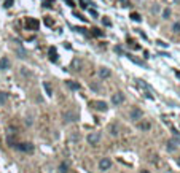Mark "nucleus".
Wrapping results in <instances>:
<instances>
[{"label": "nucleus", "instance_id": "f257e3e1", "mask_svg": "<svg viewBox=\"0 0 180 173\" xmlns=\"http://www.w3.org/2000/svg\"><path fill=\"white\" fill-rule=\"evenodd\" d=\"M18 151H22V153H34V145L32 143H18V145H13Z\"/></svg>", "mask_w": 180, "mask_h": 173}, {"label": "nucleus", "instance_id": "f03ea898", "mask_svg": "<svg viewBox=\"0 0 180 173\" xmlns=\"http://www.w3.org/2000/svg\"><path fill=\"white\" fill-rule=\"evenodd\" d=\"M89 106H93V108H96L97 111H107V103L102 102V100H91L89 102Z\"/></svg>", "mask_w": 180, "mask_h": 173}, {"label": "nucleus", "instance_id": "7ed1b4c3", "mask_svg": "<svg viewBox=\"0 0 180 173\" xmlns=\"http://www.w3.org/2000/svg\"><path fill=\"white\" fill-rule=\"evenodd\" d=\"M86 140L89 145H97V143L101 141V132H91Z\"/></svg>", "mask_w": 180, "mask_h": 173}, {"label": "nucleus", "instance_id": "20e7f679", "mask_svg": "<svg viewBox=\"0 0 180 173\" xmlns=\"http://www.w3.org/2000/svg\"><path fill=\"white\" fill-rule=\"evenodd\" d=\"M38 26H40V22H38L37 19H34V18H27V21H26V27H27V30H37Z\"/></svg>", "mask_w": 180, "mask_h": 173}, {"label": "nucleus", "instance_id": "39448f33", "mask_svg": "<svg viewBox=\"0 0 180 173\" xmlns=\"http://www.w3.org/2000/svg\"><path fill=\"white\" fill-rule=\"evenodd\" d=\"M125 102V94L123 92H116V94L112 95V103L113 105H121Z\"/></svg>", "mask_w": 180, "mask_h": 173}, {"label": "nucleus", "instance_id": "423d86ee", "mask_svg": "<svg viewBox=\"0 0 180 173\" xmlns=\"http://www.w3.org/2000/svg\"><path fill=\"white\" fill-rule=\"evenodd\" d=\"M62 118H64V121H66V122H75L76 119H78V114L73 113V111H66Z\"/></svg>", "mask_w": 180, "mask_h": 173}, {"label": "nucleus", "instance_id": "0eeeda50", "mask_svg": "<svg viewBox=\"0 0 180 173\" xmlns=\"http://www.w3.org/2000/svg\"><path fill=\"white\" fill-rule=\"evenodd\" d=\"M129 118L134 119V121L142 119V110H140V108H132L131 111H129Z\"/></svg>", "mask_w": 180, "mask_h": 173}, {"label": "nucleus", "instance_id": "6e6552de", "mask_svg": "<svg viewBox=\"0 0 180 173\" xmlns=\"http://www.w3.org/2000/svg\"><path fill=\"white\" fill-rule=\"evenodd\" d=\"M112 167V160L108 159V157H104V159L99 162V168L101 170H108Z\"/></svg>", "mask_w": 180, "mask_h": 173}, {"label": "nucleus", "instance_id": "1a4fd4ad", "mask_svg": "<svg viewBox=\"0 0 180 173\" xmlns=\"http://www.w3.org/2000/svg\"><path fill=\"white\" fill-rule=\"evenodd\" d=\"M10 68V61L8 57H2L0 59V70H8Z\"/></svg>", "mask_w": 180, "mask_h": 173}, {"label": "nucleus", "instance_id": "9d476101", "mask_svg": "<svg viewBox=\"0 0 180 173\" xmlns=\"http://www.w3.org/2000/svg\"><path fill=\"white\" fill-rule=\"evenodd\" d=\"M110 75H112V73H110V70H108V68H105V67L99 70V76H101L102 79H104V78H108Z\"/></svg>", "mask_w": 180, "mask_h": 173}, {"label": "nucleus", "instance_id": "9b49d317", "mask_svg": "<svg viewBox=\"0 0 180 173\" xmlns=\"http://www.w3.org/2000/svg\"><path fill=\"white\" fill-rule=\"evenodd\" d=\"M49 61L58 62V51H56V48H51V49H49Z\"/></svg>", "mask_w": 180, "mask_h": 173}, {"label": "nucleus", "instance_id": "f8f14e48", "mask_svg": "<svg viewBox=\"0 0 180 173\" xmlns=\"http://www.w3.org/2000/svg\"><path fill=\"white\" fill-rule=\"evenodd\" d=\"M67 86H69L72 91H80V88H81V86H80L78 83H75V81H67Z\"/></svg>", "mask_w": 180, "mask_h": 173}, {"label": "nucleus", "instance_id": "ddd939ff", "mask_svg": "<svg viewBox=\"0 0 180 173\" xmlns=\"http://www.w3.org/2000/svg\"><path fill=\"white\" fill-rule=\"evenodd\" d=\"M137 127L140 130H150V127H152V126H150V122H139Z\"/></svg>", "mask_w": 180, "mask_h": 173}, {"label": "nucleus", "instance_id": "4468645a", "mask_svg": "<svg viewBox=\"0 0 180 173\" xmlns=\"http://www.w3.org/2000/svg\"><path fill=\"white\" fill-rule=\"evenodd\" d=\"M67 170H69V164L62 162L61 165H59V172H61V173H67Z\"/></svg>", "mask_w": 180, "mask_h": 173}, {"label": "nucleus", "instance_id": "2eb2a0df", "mask_svg": "<svg viewBox=\"0 0 180 173\" xmlns=\"http://www.w3.org/2000/svg\"><path fill=\"white\" fill-rule=\"evenodd\" d=\"M7 100H8V94L7 92H0V103L3 105V103H7Z\"/></svg>", "mask_w": 180, "mask_h": 173}, {"label": "nucleus", "instance_id": "dca6fc26", "mask_svg": "<svg viewBox=\"0 0 180 173\" xmlns=\"http://www.w3.org/2000/svg\"><path fill=\"white\" fill-rule=\"evenodd\" d=\"M129 18H131L132 21H135V22H140V21H142V18H140V14H139V13H131V16H129Z\"/></svg>", "mask_w": 180, "mask_h": 173}, {"label": "nucleus", "instance_id": "f3484780", "mask_svg": "<svg viewBox=\"0 0 180 173\" xmlns=\"http://www.w3.org/2000/svg\"><path fill=\"white\" fill-rule=\"evenodd\" d=\"M43 88H45V91H46V94H48V95H53V91H51L49 83H43Z\"/></svg>", "mask_w": 180, "mask_h": 173}, {"label": "nucleus", "instance_id": "a211bd4d", "mask_svg": "<svg viewBox=\"0 0 180 173\" xmlns=\"http://www.w3.org/2000/svg\"><path fill=\"white\" fill-rule=\"evenodd\" d=\"M118 3L121 5V7H125V8L131 7V2H129V0H118Z\"/></svg>", "mask_w": 180, "mask_h": 173}, {"label": "nucleus", "instance_id": "6ab92c4d", "mask_svg": "<svg viewBox=\"0 0 180 173\" xmlns=\"http://www.w3.org/2000/svg\"><path fill=\"white\" fill-rule=\"evenodd\" d=\"M167 149H169V151H174V149H175V140H171V141L167 143Z\"/></svg>", "mask_w": 180, "mask_h": 173}, {"label": "nucleus", "instance_id": "aec40b11", "mask_svg": "<svg viewBox=\"0 0 180 173\" xmlns=\"http://www.w3.org/2000/svg\"><path fill=\"white\" fill-rule=\"evenodd\" d=\"M172 30L175 32V34H179V35H180V22H175V24H174Z\"/></svg>", "mask_w": 180, "mask_h": 173}, {"label": "nucleus", "instance_id": "412c9836", "mask_svg": "<svg viewBox=\"0 0 180 173\" xmlns=\"http://www.w3.org/2000/svg\"><path fill=\"white\" fill-rule=\"evenodd\" d=\"M169 16H171V10H169V8H166V10L163 11V18H164V19H169Z\"/></svg>", "mask_w": 180, "mask_h": 173}, {"label": "nucleus", "instance_id": "4be33fe9", "mask_svg": "<svg viewBox=\"0 0 180 173\" xmlns=\"http://www.w3.org/2000/svg\"><path fill=\"white\" fill-rule=\"evenodd\" d=\"M91 34H93V35H96V37H101V35H104L101 30H99V29H93V32H91Z\"/></svg>", "mask_w": 180, "mask_h": 173}, {"label": "nucleus", "instance_id": "5701e85b", "mask_svg": "<svg viewBox=\"0 0 180 173\" xmlns=\"http://www.w3.org/2000/svg\"><path fill=\"white\" fill-rule=\"evenodd\" d=\"M110 133H112V135H118V129L115 126H112L110 127Z\"/></svg>", "mask_w": 180, "mask_h": 173}, {"label": "nucleus", "instance_id": "b1692460", "mask_svg": "<svg viewBox=\"0 0 180 173\" xmlns=\"http://www.w3.org/2000/svg\"><path fill=\"white\" fill-rule=\"evenodd\" d=\"M18 54H19V57H21V59H22V57H26V53L22 51V49H18Z\"/></svg>", "mask_w": 180, "mask_h": 173}, {"label": "nucleus", "instance_id": "393cba45", "mask_svg": "<svg viewBox=\"0 0 180 173\" xmlns=\"http://www.w3.org/2000/svg\"><path fill=\"white\" fill-rule=\"evenodd\" d=\"M89 13H91V16H93V18H97V11L96 10H91V8H89Z\"/></svg>", "mask_w": 180, "mask_h": 173}, {"label": "nucleus", "instance_id": "a878e982", "mask_svg": "<svg viewBox=\"0 0 180 173\" xmlns=\"http://www.w3.org/2000/svg\"><path fill=\"white\" fill-rule=\"evenodd\" d=\"M115 53H118V54H123V49H121L120 46H116V48H115Z\"/></svg>", "mask_w": 180, "mask_h": 173}, {"label": "nucleus", "instance_id": "bb28decb", "mask_svg": "<svg viewBox=\"0 0 180 173\" xmlns=\"http://www.w3.org/2000/svg\"><path fill=\"white\" fill-rule=\"evenodd\" d=\"M45 24H46V26H49V27H51V26H53L51 19H45Z\"/></svg>", "mask_w": 180, "mask_h": 173}, {"label": "nucleus", "instance_id": "cd10ccee", "mask_svg": "<svg viewBox=\"0 0 180 173\" xmlns=\"http://www.w3.org/2000/svg\"><path fill=\"white\" fill-rule=\"evenodd\" d=\"M67 3H69V5H72V7H73V2H72V0H67Z\"/></svg>", "mask_w": 180, "mask_h": 173}, {"label": "nucleus", "instance_id": "c85d7f7f", "mask_svg": "<svg viewBox=\"0 0 180 173\" xmlns=\"http://www.w3.org/2000/svg\"><path fill=\"white\" fill-rule=\"evenodd\" d=\"M140 173H150V172H148V170H142Z\"/></svg>", "mask_w": 180, "mask_h": 173}, {"label": "nucleus", "instance_id": "c756f323", "mask_svg": "<svg viewBox=\"0 0 180 173\" xmlns=\"http://www.w3.org/2000/svg\"><path fill=\"white\" fill-rule=\"evenodd\" d=\"M175 75H177V76H179V78H180V71H177V73H175Z\"/></svg>", "mask_w": 180, "mask_h": 173}, {"label": "nucleus", "instance_id": "7c9ffc66", "mask_svg": "<svg viewBox=\"0 0 180 173\" xmlns=\"http://www.w3.org/2000/svg\"><path fill=\"white\" fill-rule=\"evenodd\" d=\"M177 164H179V165H180V157H179V159H177Z\"/></svg>", "mask_w": 180, "mask_h": 173}]
</instances>
